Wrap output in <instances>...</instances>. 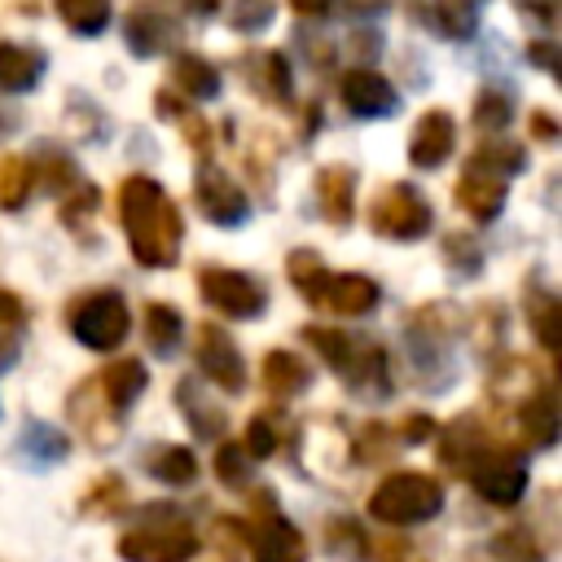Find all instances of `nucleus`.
<instances>
[{"label":"nucleus","mask_w":562,"mask_h":562,"mask_svg":"<svg viewBox=\"0 0 562 562\" xmlns=\"http://www.w3.org/2000/svg\"><path fill=\"white\" fill-rule=\"evenodd\" d=\"M263 382H268L272 395L290 400V395H299V391L312 382V369H307V360H299L294 351H268V360H263Z\"/></svg>","instance_id":"nucleus-18"},{"label":"nucleus","mask_w":562,"mask_h":562,"mask_svg":"<svg viewBox=\"0 0 562 562\" xmlns=\"http://www.w3.org/2000/svg\"><path fill=\"white\" fill-rule=\"evenodd\" d=\"M290 9H294V13H303V18H312V13H325V9H329V0H290Z\"/></svg>","instance_id":"nucleus-40"},{"label":"nucleus","mask_w":562,"mask_h":562,"mask_svg":"<svg viewBox=\"0 0 562 562\" xmlns=\"http://www.w3.org/2000/svg\"><path fill=\"white\" fill-rule=\"evenodd\" d=\"M522 435H527L536 448H549V443L558 439V404H553L549 391H540V395H531V400L522 404Z\"/></svg>","instance_id":"nucleus-21"},{"label":"nucleus","mask_w":562,"mask_h":562,"mask_svg":"<svg viewBox=\"0 0 562 562\" xmlns=\"http://www.w3.org/2000/svg\"><path fill=\"white\" fill-rule=\"evenodd\" d=\"M211 531H215V540H220V549H224L228 558H241V553H246V544H250V531H246V522L220 518Z\"/></svg>","instance_id":"nucleus-33"},{"label":"nucleus","mask_w":562,"mask_h":562,"mask_svg":"<svg viewBox=\"0 0 562 562\" xmlns=\"http://www.w3.org/2000/svg\"><path fill=\"white\" fill-rule=\"evenodd\" d=\"M255 518L259 527L250 531V562H307V540L281 518L272 492H255Z\"/></svg>","instance_id":"nucleus-5"},{"label":"nucleus","mask_w":562,"mask_h":562,"mask_svg":"<svg viewBox=\"0 0 562 562\" xmlns=\"http://www.w3.org/2000/svg\"><path fill=\"white\" fill-rule=\"evenodd\" d=\"M263 66H268V88H272V97L290 101V66H285V57H281V53H263Z\"/></svg>","instance_id":"nucleus-35"},{"label":"nucleus","mask_w":562,"mask_h":562,"mask_svg":"<svg viewBox=\"0 0 562 562\" xmlns=\"http://www.w3.org/2000/svg\"><path fill=\"white\" fill-rule=\"evenodd\" d=\"M268 18H272V4H268V0H255V9L241 4V9L233 13V26H246V31H250V26H263Z\"/></svg>","instance_id":"nucleus-36"},{"label":"nucleus","mask_w":562,"mask_h":562,"mask_svg":"<svg viewBox=\"0 0 562 562\" xmlns=\"http://www.w3.org/2000/svg\"><path fill=\"white\" fill-rule=\"evenodd\" d=\"M198 202L206 206V215L215 224H241L246 220V193L220 171H202L198 176Z\"/></svg>","instance_id":"nucleus-13"},{"label":"nucleus","mask_w":562,"mask_h":562,"mask_svg":"<svg viewBox=\"0 0 562 562\" xmlns=\"http://www.w3.org/2000/svg\"><path fill=\"white\" fill-rule=\"evenodd\" d=\"M171 35H176V26H171L162 13H154V9H136V13L127 18V48L140 53V57L162 53V48L171 44Z\"/></svg>","instance_id":"nucleus-17"},{"label":"nucleus","mask_w":562,"mask_h":562,"mask_svg":"<svg viewBox=\"0 0 562 562\" xmlns=\"http://www.w3.org/2000/svg\"><path fill=\"white\" fill-rule=\"evenodd\" d=\"M145 470L171 487H184L198 479V457L189 448H176V443H158L149 457H145Z\"/></svg>","instance_id":"nucleus-19"},{"label":"nucleus","mask_w":562,"mask_h":562,"mask_svg":"<svg viewBox=\"0 0 562 562\" xmlns=\"http://www.w3.org/2000/svg\"><path fill=\"white\" fill-rule=\"evenodd\" d=\"M119 553L127 562H189L198 553V540L171 505H145L140 527H132L119 540Z\"/></svg>","instance_id":"nucleus-3"},{"label":"nucleus","mask_w":562,"mask_h":562,"mask_svg":"<svg viewBox=\"0 0 562 562\" xmlns=\"http://www.w3.org/2000/svg\"><path fill=\"white\" fill-rule=\"evenodd\" d=\"M171 70H176V88H184V92L198 97V101H206V97L220 92V75H215V66L202 61L198 53H180Z\"/></svg>","instance_id":"nucleus-22"},{"label":"nucleus","mask_w":562,"mask_h":562,"mask_svg":"<svg viewBox=\"0 0 562 562\" xmlns=\"http://www.w3.org/2000/svg\"><path fill=\"white\" fill-rule=\"evenodd\" d=\"M430 430H435V422H430L426 413H413V417H404V426H400V439H404V443H422Z\"/></svg>","instance_id":"nucleus-37"},{"label":"nucleus","mask_w":562,"mask_h":562,"mask_svg":"<svg viewBox=\"0 0 562 562\" xmlns=\"http://www.w3.org/2000/svg\"><path fill=\"white\" fill-rule=\"evenodd\" d=\"M452 140H457V127L443 110H430L422 114V123L413 127V145H408V158L417 167H439L448 154H452Z\"/></svg>","instance_id":"nucleus-11"},{"label":"nucleus","mask_w":562,"mask_h":562,"mask_svg":"<svg viewBox=\"0 0 562 562\" xmlns=\"http://www.w3.org/2000/svg\"><path fill=\"white\" fill-rule=\"evenodd\" d=\"M215 474H220L228 487H246V479H250V461H246L241 443H220V452H215Z\"/></svg>","instance_id":"nucleus-30"},{"label":"nucleus","mask_w":562,"mask_h":562,"mask_svg":"<svg viewBox=\"0 0 562 562\" xmlns=\"http://www.w3.org/2000/svg\"><path fill=\"white\" fill-rule=\"evenodd\" d=\"M457 202H461L474 220H496V215H501V202H505V180L470 162L465 176L457 180Z\"/></svg>","instance_id":"nucleus-12"},{"label":"nucleus","mask_w":562,"mask_h":562,"mask_svg":"<svg viewBox=\"0 0 562 562\" xmlns=\"http://www.w3.org/2000/svg\"><path fill=\"white\" fill-rule=\"evenodd\" d=\"M430 228V202L413 189V184H391L378 206H373V233L395 237V241H413Z\"/></svg>","instance_id":"nucleus-7"},{"label":"nucleus","mask_w":562,"mask_h":562,"mask_svg":"<svg viewBox=\"0 0 562 562\" xmlns=\"http://www.w3.org/2000/svg\"><path fill=\"white\" fill-rule=\"evenodd\" d=\"M553 321H558V299L544 294L540 307H536V316H531V325H536V334H540V342H544L549 351L558 347V325H553Z\"/></svg>","instance_id":"nucleus-34"},{"label":"nucleus","mask_w":562,"mask_h":562,"mask_svg":"<svg viewBox=\"0 0 562 562\" xmlns=\"http://www.w3.org/2000/svg\"><path fill=\"white\" fill-rule=\"evenodd\" d=\"M198 364L224 391H241L246 386V360H241L237 342L220 325H202V334H198Z\"/></svg>","instance_id":"nucleus-9"},{"label":"nucleus","mask_w":562,"mask_h":562,"mask_svg":"<svg viewBox=\"0 0 562 562\" xmlns=\"http://www.w3.org/2000/svg\"><path fill=\"white\" fill-rule=\"evenodd\" d=\"M241 452H246V457H272V452H277V430H272L268 417H255V422L246 426V443H241Z\"/></svg>","instance_id":"nucleus-32"},{"label":"nucleus","mask_w":562,"mask_h":562,"mask_svg":"<svg viewBox=\"0 0 562 562\" xmlns=\"http://www.w3.org/2000/svg\"><path fill=\"white\" fill-rule=\"evenodd\" d=\"M22 452H26L35 465H53V461H61V457L70 452V439H66L61 430L44 426V422H31V426L22 430Z\"/></svg>","instance_id":"nucleus-24"},{"label":"nucleus","mask_w":562,"mask_h":562,"mask_svg":"<svg viewBox=\"0 0 562 562\" xmlns=\"http://www.w3.org/2000/svg\"><path fill=\"white\" fill-rule=\"evenodd\" d=\"M351 193H356L351 171L329 167V171L316 176V198H321V206H325V215H329L334 224H347V220H351Z\"/></svg>","instance_id":"nucleus-20"},{"label":"nucleus","mask_w":562,"mask_h":562,"mask_svg":"<svg viewBox=\"0 0 562 562\" xmlns=\"http://www.w3.org/2000/svg\"><path fill=\"white\" fill-rule=\"evenodd\" d=\"M470 483L479 487L483 501L492 505H518L522 492H527V461L518 452H487L474 470H470Z\"/></svg>","instance_id":"nucleus-8"},{"label":"nucleus","mask_w":562,"mask_h":562,"mask_svg":"<svg viewBox=\"0 0 562 562\" xmlns=\"http://www.w3.org/2000/svg\"><path fill=\"white\" fill-rule=\"evenodd\" d=\"M531 57H536V61H544V66H553V48H549V44H536V48H531Z\"/></svg>","instance_id":"nucleus-41"},{"label":"nucleus","mask_w":562,"mask_h":562,"mask_svg":"<svg viewBox=\"0 0 562 562\" xmlns=\"http://www.w3.org/2000/svg\"><path fill=\"white\" fill-rule=\"evenodd\" d=\"M22 316H26V312H22V303H18L9 290H0V329H18V325H22Z\"/></svg>","instance_id":"nucleus-38"},{"label":"nucleus","mask_w":562,"mask_h":562,"mask_svg":"<svg viewBox=\"0 0 562 562\" xmlns=\"http://www.w3.org/2000/svg\"><path fill=\"white\" fill-rule=\"evenodd\" d=\"M123 224L132 237V255L149 268L176 263V241H180V211L162 198V189L149 176H132L119 193Z\"/></svg>","instance_id":"nucleus-1"},{"label":"nucleus","mask_w":562,"mask_h":562,"mask_svg":"<svg viewBox=\"0 0 562 562\" xmlns=\"http://www.w3.org/2000/svg\"><path fill=\"white\" fill-rule=\"evenodd\" d=\"M145 382H149V373H145L140 360H114V364L97 378V391H101V400H105L114 413H127V408L140 400Z\"/></svg>","instance_id":"nucleus-14"},{"label":"nucleus","mask_w":562,"mask_h":562,"mask_svg":"<svg viewBox=\"0 0 562 562\" xmlns=\"http://www.w3.org/2000/svg\"><path fill=\"white\" fill-rule=\"evenodd\" d=\"M435 22L452 40H470L479 26V0H435Z\"/></svg>","instance_id":"nucleus-26"},{"label":"nucleus","mask_w":562,"mask_h":562,"mask_svg":"<svg viewBox=\"0 0 562 562\" xmlns=\"http://www.w3.org/2000/svg\"><path fill=\"white\" fill-rule=\"evenodd\" d=\"M35 176H31V162L26 158H0V206H22L26 193H31Z\"/></svg>","instance_id":"nucleus-29"},{"label":"nucleus","mask_w":562,"mask_h":562,"mask_svg":"<svg viewBox=\"0 0 562 562\" xmlns=\"http://www.w3.org/2000/svg\"><path fill=\"white\" fill-rule=\"evenodd\" d=\"M378 299L382 294H378V285L369 277H325V290H321L316 303H325V307H334L342 316H364V312L378 307Z\"/></svg>","instance_id":"nucleus-15"},{"label":"nucleus","mask_w":562,"mask_h":562,"mask_svg":"<svg viewBox=\"0 0 562 562\" xmlns=\"http://www.w3.org/2000/svg\"><path fill=\"white\" fill-rule=\"evenodd\" d=\"M127 325H132V316H127V307H123V299H119L114 290L88 294V299L70 312V334H75L83 347H92V351H114V347L127 338Z\"/></svg>","instance_id":"nucleus-4"},{"label":"nucleus","mask_w":562,"mask_h":562,"mask_svg":"<svg viewBox=\"0 0 562 562\" xmlns=\"http://www.w3.org/2000/svg\"><path fill=\"white\" fill-rule=\"evenodd\" d=\"M342 105L360 119H382V114H395L400 97L378 70H347L342 75Z\"/></svg>","instance_id":"nucleus-10"},{"label":"nucleus","mask_w":562,"mask_h":562,"mask_svg":"<svg viewBox=\"0 0 562 562\" xmlns=\"http://www.w3.org/2000/svg\"><path fill=\"white\" fill-rule=\"evenodd\" d=\"M57 13L66 18L70 31L97 35V31L110 22V0H57Z\"/></svg>","instance_id":"nucleus-27"},{"label":"nucleus","mask_w":562,"mask_h":562,"mask_svg":"<svg viewBox=\"0 0 562 562\" xmlns=\"http://www.w3.org/2000/svg\"><path fill=\"white\" fill-rule=\"evenodd\" d=\"M44 75V53L22 48V44H0V88L4 92H26Z\"/></svg>","instance_id":"nucleus-16"},{"label":"nucleus","mask_w":562,"mask_h":562,"mask_svg":"<svg viewBox=\"0 0 562 562\" xmlns=\"http://www.w3.org/2000/svg\"><path fill=\"white\" fill-rule=\"evenodd\" d=\"M198 285H202V299H206L215 312H224V316L255 321V316L268 307V290H263L255 277L233 272V268H202Z\"/></svg>","instance_id":"nucleus-6"},{"label":"nucleus","mask_w":562,"mask_h":562,"mask_svg":"<svg viewBox=\"0 0 562 562\" xmlns=\"http://www.w3.org/2000/svg\"><path fill=\"white\" fill-rule=\"evenodd\" d=\"M342 4H347V13H356V18H373V13L386 9V0H342Z\"/></svg>","instance_id":"nucleus-39"},{"label":"nucleus","mask_w":562,"mask_h":562,"mask_svg":"<svg viewBox=\"0 0 562 562\" xmlns=\"http://www.w3.org/2000/svg\"><path fill=\"white\" fill-rule=\"evenodd\" d=\"M492 553H496L501 562H544V549H540L536 531H527V527L501 531V536L492 540Z\"/></svg>","instance_id":"nucleus-28"},{"label":"nucleus","mask_w":562,"mask_h":562,"mask_svg":"<svg viewBox=\"0 0 562 562\" xmlns=\"http://www.w3.org/2000/svg\"><path fill=\"white\" fill-rule=\"evenodd\" d=\"M439 509H443V483L435 474H422V470H395L369 496V514L378 522H391V527L426 522Z\"/></svg>","instance_id":"nucleus-2"},{"label":"nucleus","mask_w":562,"mask_h":562,"mask_svg":"<svg viewBox=\"0 0 562 562\" xmlns=\"http://www.w3.org/2000/svg\"><path fill=\"white\" fill-rule=\"evenodd\" d=\"M509 114H514V110H509V101H505L501 92H483V97H479V105H474V123H479L483 132H487V127H496V132H501V127L509 123Z\"/></svg>","instance_id":"nucleus-31"},{"label":"nucleus","mask_w":562,"mask_h":562,"mask_svg":"<svg viewBox=\"0 0 562 562\" xmlns=\"http://www.w3.org/2000/svg\"><path fill=\"white\" fill-rule=\"evenodd\" d=\"M189 9H193V13H215L220 0H189Z\"/></svg>","instance_id":"nucleus-42"},{"label":"nucleus","mask_w":562,"mask_h":562,"mask_svg":"<svg viewBox=\"0 0 562 562\" xmlns=\"http://www.w3.org/2000/svg\"><path fill=\"white\" fill-rule=\"evenodd\" d=\"M176 400H180V413L189 417L193 435L211 439V435H220V430H224V413H220V408H211V404L202 400L198 382H180V386H176Z\"/></svg>","instance_id":"nucleus-23"},{"label":"nucleus","mask_w":562,"mask_h":562,"mask_svg":"<svg viewBox=\"0 0 562 562\" xmlns=\"http://www.w3.org/2000/svg\"><path fill=\"white\" fill-rule=\"evenodd\" d=\"M145 338L158 356H171L176 342H180V312L167 307V303H149L145 307Z\"/></svg>","instance_id":"nucleus-25"}]
</instances>
